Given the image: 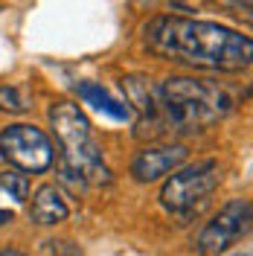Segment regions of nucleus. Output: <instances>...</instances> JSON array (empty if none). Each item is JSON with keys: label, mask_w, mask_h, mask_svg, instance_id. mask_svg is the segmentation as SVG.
Instances as JSON below:
<instances>
[{"label": "nucleus", "mask_w": 253, "mask_h": 256, "mask_svg": "<svg viewBox=\"0 0 253 256\" xmlns=\"http://www.w3.org/2000/svg\"><path fill=\"white\" fill-rule=\"evenodd\" d=\"M146 47L166 62L238 73L253 62V41L222 24L192 20L178 15H158L146 24Z\"/></svg>", "instance_id": "nucleus-1"}, {"label": "nucleus", "mask_w": 253, "mask_h": 256, "mask_svg": "<svg viewBox=\"0 0 253 256\" xmlns=\"http://www.w3.org/2000/svg\"><path fill=\"white\" fill-rule=\"evenodd\" d=\"M163 122L178 131H204L233 111L230 94L204 79L172 76L158 88Z\"/></svg>", "instance_id": "nucleus-2"}, {"label": "nucleus", "mask_w": 253, "mask_h": 256, "mask_svg": "<svg viewBox=\"0 0 253 256\" xmlns=\"http://www.w3.org/2000/svg\"><path fill=\"white\" fill-rule=\"evenodd\" d=\"M47 116L56 137H58V143H62L64 169L79 175L84 184H96V186L99 184H111V169L105 166L102 148H99L94 131H90L88 116L79 111V105H73L67 99L52 102Z\"/></svg>", "instance_id": "nucleus-3"}, {"label": "nucleus", "mask_w": 253, "mask_h": 256, "mask_svg": "<svg viewBox=\"0 0 253 256\" xmlns=\"http://www.w3.org/2000/svg\"><path fill=\"white\" fill-rule=\"evenodd\" d=\"M222 180V169L216 160H201V163H192L186 169L174 172L166 186L160 192V201L169 212H192L198 210L201 204H206V198L212 195V190L218 186Z\"/></svg>", "instance_id": "nucleus-4"}, {"label": "nucleus", "mask_w": 253, "mask_h": 256, "mask_svg": "<svg viewBox=\"0 0 253 256\" xmlns=\"http://www.w3.org/2000/svg\"><path fill=\"white\" fill-rule=\"evenodd\" d=\"M3 158H9L24 172H47L56 160V146L47 137V131L30 122H15L0 134Z\"/></svg>", "instance_id": "nucleus-5"}, {"label": "nucleus", "mask_w": 253, "mask_h": 256, "mask_svg": "<svg viewBox=\"0 0 253 256\" xmlns=\"http://www.w3.org/2000/svg\"><path fill=\"white\" fill-rule=\"evenodd\" d=\"M248 227H250V204L244 198H236V201L224 204L212 216V222H206V227L195 242V250L201 256H218L230 244H236L248 233Z\"/></svg>", "instance_id": "nucleus-6"}, {"label": "nucleus", "mask_w": 253, "mask_h": 256, "mask_svg": "<svg viewBox=\"0 0 253 256\" xmlns=\"http://www.w3.org/2000/svg\"><path fill=\"white\" fill-rule=\"evenodd\" d=\"M190 154L186 146H154V148H142L140 154L131 163V175L137 178L140 184H154L163 175L174 172Z\"/></svg>", "instance_id": "nucleus-7"}, {"label": "nucleus", "mask_w": 253, "mask_h": 256, "mask_svg": "<svg viewBox=\"0 0 253 256\" xmlns=\"http://www.w3.org/2000/svg\"><path fill=\"white\" fill-rule=\"evenodd\" d=\"M70 216V207L67 201L62 198V192L56 190L52 184H44L38 186L35 195H32V204H30V218L41 227H56V224L67 222Z\"/></svg>", "instance_id": "nucleus-8"}, {"label": "nucleus", "mask_w": 253, "mask_h": 256, "mask_svg": "<svg viewBox=\"0 0 253 256\" xmlns=\"http://www.w3.org/2000/svg\"><path fill=\"white\" fill-rule=\"evenodd\" d=\"M122 88H126V94H128V102L142 114V122L148 120V122L166 126L163 114H160V94L152 82L142 79V76H128V79H122Z\"/></svg>", "instance_id": "nucleus-9"}, {"label": "nucleus", "mask_w": 253, "mask_h": 256, "mask_svg": "<svg viewBox=\"0 0 253 256\" xmlns=\"http://www.w3.org/2000/svg\"><path fill=\"white\" fill-rule=\"evenodd\" d=\"M76 90H79V96L88 102V105H94L96 111H105L108 116H114V120H128V108H126V105H120V102H116V99H114L102 84L82 82Z\"/></svg>", "instance_id": "nucleus-10"}, {"label": "nucleus", "mask_w": 253, "mask_h": 256, "mask_svg": "<svg viewBox=\"0 0 253 256\" xmlns=\"http://www.w3.org/2000/svg\"><path fill=\"white\" fill-rule=\"evenodd\" d=\"M0 192H6L18 204H24L30 198V180H26V175H20L15 169H6V172H0Z\"/></svg>", "instance_id": "nucleus-11"}, {"label": "nucleus", "mask_w": 253, "mask_h": 256, "mask_svg": "<svg viewBox=\"0 0 253 256\" xmlns=\"http://www.w3.org/2000/svg\"><path fill=\"white\" fill-rule=\"evenodd\" d=\"M30 108L24 94L18 90L15 84H0V111H9V114H24Z\"/></svg>", "instance_id": "nucleus-12"}, {"label": "nucleus", "mask_w": 253, "mask_h": 256, "mask_svg": "<svg viewBox=\"0 0 253 256\" xmlns=\"http://www.w3.org/2000/svg\"><path fill=\"white\" fill-rule=\"evenodd\" d=\"M224 6H233V9H242V12H250V0H218Z\"/></svg>", "instance_id": "nucleus-13"}, {"label": "nucleus", "mask_w": 253, "mask_h": 256, "mask_svg": "<svg viewBox=\"0 0 253 256\" xmlns=\"http://www.w3.org/2000/svg\"><path fill=\"white\" fill-rule=\"evenodd\" d=\"M12 222V212L9 210H0V224H9Z\"/></svg>", "instance_id": "nucleus-14"}, {"label": "nucleus", "mask_w": 253, "mask_h": 256, "mask_svg": "<svg viewBox=\"0 0 253 256\" xmlns=\"http://www.w3.org/2000/svg\"><path fill=\"white\" fill-rule=\"evenodd\" d=\"M0 256H26V254H20V250H3Z\"/></svg>", "instance_id": "nucleus-15"}, {"label": "nucleus", "mask_w": 253, "mask_h": 256, "mask_svg": "<svg viewBox=\"0 0 253 256\" xmlns=\"http://www.w3.org/2000/svg\"><path fill=\"white\" fill-rule=\"evenodd\" d=\"M0 160H3V148H0Z\"/></svg>", "instance_id": "nucleus-16"}, {"label": "nucleus", "mask_w": 253, "mask_h": 256, "mask_svg": "<svg viewBox=\"0 0 253 256\" xmlns=\"http://www.w3.org/2000/svg\"><path fill=\"white\" fill-rule=\"evenodd\" d=\"M236 256H248V254H236Z\"/></svg>", "instance_id": "nucleus-17"}]
</instances>
